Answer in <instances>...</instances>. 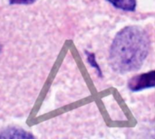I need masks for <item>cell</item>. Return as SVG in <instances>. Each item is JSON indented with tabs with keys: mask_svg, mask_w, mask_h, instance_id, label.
<instances>
[{
	"mask_svg": "<svg viewBox=\"0 0 155 139\" xmlns=\"http://www.w3.org/2000/svg\"><path fill=\"white\" fill-rule=\"evenodd\" d=\"M150 39L139 26H127L114 37L110 49V64L121 73L137 71L149 53Z\"/></svg>",
	"mask_w": 155,
	"mask_h": 139,
	"instance_id": "1",
	"label": "cell"
},
{
	"mask_svg": "<svg viewBox=\"0 0 155 139\" xmlns=\"http://www.w3.org/2000/svg\"><path fill=\"white\" fill-rule=\"evenodd\" d=\"M128 88L132 91L155 88V71L133 77L129 81Z\"/></svg>",
	"mask_w": 155,
	"mask_h": 139,
	"instance_id": "2",
	"label": "cell"
},
{
	"mask_svg": "<svg viewBox=\"0 0 155 139\" xmlns=\"http://www.w3.org/2000/svg\"><path fill=\"white\" fill-rule=\"evenodd\" d=\"M0 138L10 139H28L35 138V137L25 130L16 128H9L0 133Z\"/></svg>",
	"mask_w": 155,
	"mask_h": 139,
	"instance_id": "3",
	"label": "cell"
},
{
	"mask_svg": "<svg viewBox=\"0 0 155 139\" xmlns=\"http://www.w3.org/2000/svg\"><path fill=\"white\" fill-rule=\"evenodd\" d=\"M114 7L124 11H134L136 8V0H107Z\"/></svg>",
	"mask_w": 155,
	"mask_h": 139,
	"instance_id": "4",
	"label": "cell"
},
{
	"mask_svg": "<svg viewBox=\"0 0 155 139\" xmlns=\"http://www.w3.org/2000/svg\"><path fill=\"white\" fill-rule=\"evenodd\" d=\"M86 55H87V61H88V62L90 63V65H91L92 67L95 68V69L98 71L99 74L102 75V71H101V70H100V67H99V65L97 64L96 60H95V55H94V53H91V52H86Z\"/></svg>",
	"mask_w": 155,
	"mask_h": 139,
	"instance_id": "5",
	"label": "cell"
},
{
	"mask_svg": "<svg viewBox=\"0 0 155 139\" xmlns=\"http://www.w3.org/2000/svg\"><path fill=\"white\" fill-rule=\"evenodd\" d=\"M36 0H9L11 5H28L32 4Z\"/></svg>",
	"mask_w": 155,
	"mask_h": 139,
	"instance_id": "6",
	"label": "cell"
},
{
	"mask_svg": "<svg viewBox=\"0 0 155 139\" xmlns=\"http://www.w3.org/2000/svg\"><path fill=\"white\" fill-rule=\"evenodd\" d=\"M0 50H1V46H0Z\"/></svg>",
	"mask_w": 155,
	"mask_h": 139,
	"instance_id": "7",
	"label": "cell"
}]
</instances>
